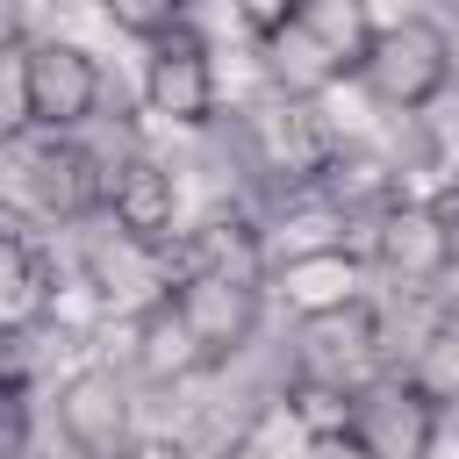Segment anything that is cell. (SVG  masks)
Segmentation results:
<instances>
[{
	"mask_svg": "<svg viewBox=\"0 0 459 459\" xmlns=\"http://www.w3.org/2000/svg\"><path fill=\"white\" fill-rule=\"evenodd\" d=\"M373 36H380V22L366 14V0H308V7H301L273 43H258V50H265L273 86L308 100V93L337 86L344 72H359L366 50H373Z\"/></svg>",
	"mask_w": 459,
	"mask_h": 459,
	"instance_id": "obj_1",
	"label": "cell"
},
{
	"mask_svg": "<svg viewBox=\"0 0 459 459\" xmlns=\"http://www.w3.org/2000/svg\"><path fill=\"white\" fill-rule=\"evenodd\" d=\"M380 359H387V337H380V316L344 294V301H316L301 323H294V380L323 402H344L366 394L380 380Z\"/></svg>",
	"mask_w": 459,
	"mask_h": 459,
	"instance_id": "obj_2",
	"label": "cell"
},
{
	"mask_svg": "<svg viewBox=\"0 0 459 459\" xmlns=\"http://www.w3.org/2000/svg\"><path fill=\"white\" fill-rule=\"evenodd\" d=\"M7 165H14L22 208H36L43 222H86L108 208V165L65 129H14Z\"/></svg>",
	"mask_w": 459,
	"mask_h": 459,
	"instance_id": "obj_3",
	"label": "cell"
},
{
	"mask_svg": "<svg viewBox=\"0 0 459 459\" xmlns=\"http://www.w3.org/2000/svg\"><path fill=\"white\" fill-rule=\"evenodd\" d=\"M165 301H172V316H179V330H186L201 366H230L251 344L258 316H265L258 273H222V265H179Z\"/></svg>",
	"mask_w": 459,
	"mask_h": 459,
	"instance_id": "obj_4",
	"label": "cell"
},
{
	"mask_svg": "<svg viewBox=\"0 0 459 459\" xmlns=\"http://www.w3.org/2000/svg\"><path fill=\"white\" fill-rule=\"evenodd\" d=\"M359 79H366V93H373L380 108L416 115V108H430V100L452 86V36H445L437 22H423V14L380 22V36H373Z\"/></svg>",
	"mask_w": 459,
	"mask_h": 459,
	"instance_id": "obj_5",
	"label": "cell"
},
{
	"mask_svg": "<svg viewBox=\"0 0 459 459\" xmlns=\"http://www.w3.org/2000/svg\"><path fill=\"white\" fill-rule=\"evenodd\" d=\"M100 108V65L79 43H29L22 50V129H79Z\"/></svg>",
	"mask_w": 459,
	"mask_h": 459,
	"instance_id": "obj_6",
	"label": "cell"
},
{
	"mask_svg": "<svg viewBox=\"0 0 459 459\" xmlns=\"http://www.w3.org/2000/svg\"><path fill=\"white\" fill-rule=\"evenodd\" d=\"M344 423H351V437H359L373 459H430L445 409H437L409 373H380L366 394H351Z\"/></svg>",
	"mask_w": 459,
	"mask_h": 459,
	"instance_id": "obj_7",
	"label": "cell"
},
{
	"mask_svg": "<svg viewBox=\"0 0 459 459\" xmlns=\"http://www.w3.org/2000/svg\"><path fill=\"white\" fill-rule=\"evenodd\" d=\"M251 151H258V165L280 179V186H308V179H330L337 172V136H330V122L316 115V100H301V93H280V100H265L258 115H251Z\"/></svg>",
	"mask_w": 459,
	"mask_h": 459,
	"instance_id": "obj_8",
	"label": "cell"
},
{
	"mask_svg": "<svg viewBox=\"0 0 459 459\" xmlns=\"http://www.w3.org/2000/svg\"><path fill=\"white\" fill-rule=\"evenodd\" d=\"M373 258L402 287H430L459 258V222L445 208H423V201H387L380 222H373Z\"/></svg>",
	"mask_w": 459,
	"mask_h": 459,
	"instance_id": "obj_9",
	"label": "cell"
},
{
	"mask_svg": "<svg viewBox=\"0 0 459 459\" xmlns=\"http://www.w3.org/2000/svg\"><path fill=\"white\" fill-rule=\"evenodd\" d=\"M57 430L79 459H129L136 430H129V387L115 366H79L57 387Z\"/></svg>",
	"mask_w": 459,
	"mask_h": 459,
	"instance_id": "obj_10",
	"label": "cell"
},
{
	"mask_svg": "<svg viewBox=\"0 0 459 459\" xmlns=\"http://www.w3.org/2000/svg\"><path fill=\"white\" fill-rule=\"evenodd\" d=\"M143 100H151V115H165L179 129H201L215 115V57H208V43L194 29H172V36L151 43V57H143Z\"/></svg>",
	"mask_w": 459,
	"mask_h": 459,
	"instance_id": "obj_11",
	"label": "cell"
},
{
	"mask_svg": "<svg viewBox=\"0 0 459 459\" xmlns=\"http://www.w3.org/2000/svg\"><path fill=\"white\" fill-rule=\"evenodd\" d=\"M108 215H115L122 237L165 244L172 222H179V186H172V172H165L158 158H143V151L115 158V165H108Z\"/></svg>",
	"mask_w": 459,
	"mask_h": 459,
	"instance_id": "obj_12",
	"label": "cell"
},
{
	"mask_svg": "<svg viewBox=\"0 0 459 459\" xmlns=\"http://www.w3.org/2000/svg\"><path fill=\"white\" fill-rule=\"evenodd\" d=\"M50 301H57V258L29 230H0V323H7V337L43 323Z\"/></svg>",
	"mask_w": 459,
	"mask_h": 459,
	"instance_id": "obj_13",
	"label": "cell"
},
{
	"mask_svg": "<svg viewBox=\"0 0 459 459\" xmlns=\"http://www.w3.org/2000/svg\"><path fill=\"white\" fill-rule=\"evenodd\" d=\"M186 265L258 273V237H251V222H244V215H215V222H201V230H194V244H186Z\"/></svg>",
	"mask_w": 459,
	"mask_h": 459,
	"instance_id": "obj_14",
	"label": "cell"
},
{
	"mask_svg": "<svg viewBox=\"0 0 459 459\" xmlns=\"http://www.w3.org/2000/svg\"><path fill=\"white\" fill-rule=\"evenodd\" d=\"M409 380H416V387H423L437 409H459V330H437V337L416 351Z\"/></svg>",
	"mask_w": 459,
	"mask_h": 459,
	"instance_id": "obj_15",
	"label": "cell"
},
{
	"mask_svg": "<svg viewBox=\"0 0 459 459\" xmlns=\"http://www.w3.org/2000/svg\"><path fill=\"white\" fill-rule=\"evenodd\" d=\"M100 14L136 43H158V36L186 29V0H100Z\"/></svg>",
	"mask_w": 459,
	"mask_h": 459,
	"instance_id": "obj_16",
	"label": "cell"
},
{
	"mask_svg": "<svg viewBox=\"0 0 459 459\" xmlns=\"http://www.w3.org/2000/svg\"><path fill=\"white\" fill-rule=\"evenodd\" d=\"M7 445H0V459H29V380H22V366H7Z\"/></svg>",
	"mask_w": 459,
	"mask_h": 459,
	"instance_id": "obj_17",
	"label": "cell"
},
{
	"mask_svg": "<svg viewBox=\"0 0 459 459\" xmlns=\"http://www.w3.org/2000/svg\"><path fill=\"white\" fill-rule=\"evenodd\" d=\"M237 14H244V29H251L258 43H273V36H280L301 7H294V0H237Z\"/></svg>",
	"mask_w": 459,
	"mask_h": 459,
	"instance_id": "obj_18",
	"label": "cell"
},
{
	"mask_svg": "<svg viewBox=\"0 0 459 459\" xmlns=\"http://www.w3.org/2000/svg\"><path fill=\"white\" fill-rule=\"evenodd\" d=\"M301 459H373V452L351 437V423H323V430L301 445Z\"/></svg>",
	"mask_w": 459,
	"mask_h": 459,
	"instance_id": "obj_19",
	"label": "cell"
},
{
	"mask_svg": "<svg viewBox=\"0 0 459 459\" xmlns=\"http://www.w3.org/2000/svg\"><path fill=\"white\" fill-rule=\"evenodd\" d=\"M129 459H194V452H186L179 437H136V445H129Z\"/></svg>",
	"mask_w": 459,
	"mask_h": 459,
	"instance_id": "obj_20",
	"label": "cell"
},
{
	"mask_svg": "<svg viewBox=\"0 0 459 459\" xmlns=\"http://www.w3.org/2000/svg\"><path fill=\"white\" fill-rule=\"evenodd\" d=\"M294 7H308V0H294Z\"/></svg>",
	"mask_w": 459,
	"mask_h": 459,
	"instance_id": "obj_21",
	"label": "cell"
}]
</instances>
